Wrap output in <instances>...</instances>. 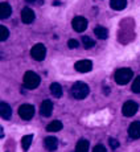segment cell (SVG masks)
<instances>
[{"mask_svg":"<svg viewBox=\"0 0 140 152\" xmlns=\"http://www.w3.org/2000/svg\"><path fill=\"white\" fill-rule=\"evenodd\" d=\"M0 115H1V118L5 119V121H8V119L12 116V109H11V106L8 103H5V102L0 103Z\"/></svg>","mask_w":140,"mask_h":152,"instance_id":"obj_13","label":"cell"},{"mask_svg":"<svg viewBox=\"0 0 140 152\" xmlns=\"http://www.w3.org/2000/svg\"><path fill=\"white\" fill-rule=\"evenodd\" d=\"M78 45H79V42H78L77 40H74V39H71V40H69V41H68V46H69L70 49L78 48Z\"/></svg>","mask_w":140,"mask_h":152,"instance_id":"obj_24","label":"cell"},{"mask_svg":"<svg viewBox=\"0 0 140 152\" xmlns=\"http://www.w3.org/2000/svg\"><path fill=\"white\" fill-rule=\"evenodd\" d=\"M19 115H20V118L24 119V121H29V119H32L34 115V107L28 103L21 104L19 109Z\"/></svg>","mask_w":140,"mask_h":152,"instance_id":"obj_6","label":"cell"},{"mask_svg":"<svg viewBox=\"0 0 140 152\" xmlns=\"http://www.w3.org/2000/svg\"><path fill=\"white\" fill-rule=\"evenodd\" d=\"M128 135L131 139H139L140 138V122H133L128 127Z\"/></svg>","mask_w":140,"mask_h":152,"instance_id":"obj_10","label":"cell"},{"mask_svg":"<svg viewBox=\"0 0 140 152\" xmlns=\"http://www.w3.org/2000/svg\"><path fill=\"white\" fill-rule=\"evenodd\" d=\"M71 25H73V29H74L75 32H79V33H81V32L86 31L87 20L85 19V17H82V16H77V17H74V19H73Z\"/></svg>","mask_w":140,"mask_h":152,"instance_id":"obj_7","label":"cell"},{"mask_svg":"<svg viewBox=\"0 0 140 152\" xmlns=\"http://www.w3.org/2000/svg\"><path fill=\"white\" fill-rule=\"evenodd\" d=\"M139 110V104L133 101H127L122 107V114L124 116H133Z\"/></svg>","mask_w":140,"mask_h":152,"instance_id":"obj_5","label":"cell"},{"mask_svg":"<svg viewBox=\"0 0 140 152\" xmlns=\"http://www.w3.org/2000/svg\"><path fill=\"white\" fill-rule=\"evenodd\" d=\"M8 36H9V31H8L5 27L0 25V40H1V41H5V40L8 39Z\"/></svg>","mask_w":140,"mask_h":152,"instance_id":"obj_23","label":"cell"},{"mask_svg":"<svg viewBox=\"0 0 140 152\" xmlns=\"http://www.w3.org/2000/svg\"><path fill=\"white\" fill-rule=\"evenodd\" d=\"M31 56L34 61H42L46 56V48L44 46V44H36V45L32 48Z\"/></svg>","mask_w":140,"mask_h":152,"instance_id":"obj_4","label":"cell"},{"mask_svg":"<svg viewBox=\"0 0 140 152\" xmlns=\"http://www.w3.org/2000/svg\"><path fill=\"white\" fill-rule=\"evenodd\" d=\"M74 68L79 73H89L93 69V62L90 60H81L78 62H75Z\"/></svg>","mask_w":140,"mask_h":152,"instance_id":"obj_8","label":"cell"},{"mask_svg":"<svg viewBox=\"0 0 140 152\" xmlns=\"http://www.w3.org/2000/svg\"><path fill=\"white\" fill-rule=\"evenodd\" d=\"M110 7L115 11H122L127 7V0H111Z\"/></svg>","mask_w":140,"mask_h":152,"instance_id":"obj_15","label":"cell"},{"mask_svg":"<svg viewBox=\"0 0 140 152\" xmlns=\"http://www.w3.org/2000/svg\"><path fill=\"white\" fill-rule=\"evenodd\" d=\"M44 145L49 152H53L57 150L58 147V140L54 138V136H48V138L44 139Z\"/></svg>","mask_w":140,"mask_h":152,"instance_id":"obj_11","label":"cell"},{"mask_svg":"<svg viewBox=\"0 0 140 152\" xmlns=\"http://www.w3.org/2000/svg\"><path fill=\"white\" fill-rule=\"evenodd\" d=\"M62 123L60 121H53L50 122L48 126H46V131H50V132H57V131L62 130Z\"/></svg>","mask_w":140,"mask_h":152,"instance_id":"obj_18","label":"cell"},{"mask_svg":"<svg viewBox=\"0 0 140 152\" xmlns=\"http://www.w3.org/2000/svg\"><path fill=\"white\" fill-rule=\"evenodd\" d=\"M40 82H41V80H40V77L34 72H27L24 74V86L27 89H31V90L36 89L40 85Z\"/></svg>","mask_w":140,"mask_h":152,"instance_id":"obj_3","label":"cell"},{"mask_svg":"<svg viewBox=\"0 0 140 152\" xmlns=\"http://www.w3.org/2000/svg\"><path fill=\"white\" fill-rule=\"evenodd\" d=\"M82 44H83L85 49H91V48H94L95 41H94V40H91V37L83 36V37H82Z\"/></svg>","mask_w":140,"mask_h":152,"instance_id":"obj_21","label":"cell"},{"mask_svg":"<svg viewBox=\"0 0 140 152\" xmlns=\"http://www.w3.org/2000/svg\"><path fill=\"white\" fill-rule=\"evenodd\" d=\"M32 140H33V135H25V136H23V139H21V147H23V150L27 151L28 148L31 147Z\"/></svg>","mask_w":140,"mask_h":152,"instance_id":"obj_20","label":"cell"},{"mask_svg":"<svg viewBox=\"0 0 140 152\" xmlns=\"http://www.w3.org/2000/svg\"><path fill=\"white\" fill-rule=\"evenodd\" d=\"M11 13H12V8H11V5L5 1L0 3V17H1V20L8 19V17L11 16Z\"/></svg>","mask_w":140,"mask_h":152,"instance_id":"obj_14","label":"cell"},{"mask_svg":"<svg viewBox=\"0 0 140 152\" xmlns=\"http://www.w3.org/2000/svg\"><path fill=\"white\" fill-rule=\"evenodd\" d=\"M109 143H110V147H111L112 150H116V148L119 147V142H118L116 139H112V138H111V139L109 140Z\"/></svg>","mask_w":140,"mask_h":152,"instance_id":"obj_25","label":"cell"},{"mask_svg":"<svg viewBox=\"0 0 140 152\" xmlns=\"http://www.w3.org/2000/svg\"><path fill=\"white\" fill-rule=\"evenodd\" d=\"M40 113H41L42 116H50L52 113H53V103H52L49 99H46V101H44L41 103V107H40Z\"/></svg>","mask_w":140,"mask_h":152,"instance_id":"obj_9","label":"cell"},{"mask_svg":"<svg viewBox=\"0 0 140 152\" xmlns=\"http://www.w3.org/2000/svg\"><path fill=\"white\" fill-rule=\"evenodd\" d=\"M70 93H71V97L74 99H85L87 95H89L90 87L85 82H75L73 85Z\"/></svg>","mask_w":140,"mask_h":152,"instance_id":"obj_1","label":"cell"},{"mask_svg":"<svg viewBox=\"0 0 140 152\" xmlns=\"http://www.w3.org/2000/svg\"><path fill=\"white\" fill-rule=\"evenodd\" d=\"M131 90H132V93H135V94H140V75L133 80V83H132Z\"/></svg>","mask_w":140,"mask_h":152,"instance_id":"obj_22","label":"cell"},{"mask_svg":"<svg viewBox=\"0 0 140 152\" xmlns=\"http://www.w3.org/2000/svg\"><path fill=\"white\" fill-rule=\"evenodd\" d=\"M21 20L24 24H31L32 21L34 20V12L33 10H31V8H24V10L21 11Z\"/></svg>","mask_w":140,"mask_h":152,"instance_id":"obj_12","label":"cell"},{"mask_svg":"<svg viewBox=\"0 0 140 152\" xmlns=\"http://www.w3.org/2000/svg\"><path fill=\"white\" fill-rule=\"evenodd\" d=\"M93 152H106V148H104L102 144H98L93 148Z\"/></svg>","mask_w":140,"mask_h":152,"instance_id":"obj_26","label":"cell"},{"mask_svg":"<svg viewBox=\"0 0 140 152\" xmlns=\"http://www.w3.org/2000/svg\"><path fill=\"white\" fill-rule=\"evenodd\" d=\"M132 77H133L132 70L128 69V68L118 69L115 72V75H114V78H115V82L118 83V85H126V83H128Z\"/></svg>","mask_w":140,"mask_h":152,"instance_id":"obj_2","label":"cell"},{"mask_svg":"<svg viewBox=\"0 0 140 152\" xmlns=\"http://www.w3.org/2000/svg\"><path fill=\"white\" fill-rule=\"evenodd\" d=\"M28 3H33V1H36V0H27Z\"/></svg>","mask_w":140,"mask_h":152,"instance_id":"obj_27","label":"cell"},{"mask_svg":"<svg viewBox=\"0 0 140 152\" xmlns=\"http://www.w3.org/2000/svg\"><path fill=\"white\" fill-rule=\"evenodd\" d=\"M50 93H52L53 97L61 98L62 97V87H61V85L57 83V82H53L50 85Z\"/></svg>","mask_w":140,"mask_h":152,"instance_id":"obj_17","label":"cell"},{"mask_svg":"<svg viewBox=\"0 0 140 152\" xmlns=\"http://www.w3.org/2000/svg\"><path fill=\"white\" fill-rule=\"evenodd\" d=\"M90 143L86 139H81L75 145V152H89Z\"/></svg>","mask_w":140,"mask_h":152,"instance_id":"obj_16","label":"cell"},{"mask_svg":"<svg viewBox=\"0 0 140 152\" xmlns=\"http://www.w3.org/2000/svg\"><path fill=\"white\" fill-rule=\"evenodd\" d=\"M94 34L98 37V39L104 40V39H107V36H109V32H107V29L103 28V27H97L94 29Z\"/></svg>","mask_w":140,"mask_h":152,"instance_id":"obj_19","label":"cell"}]
</instances>
